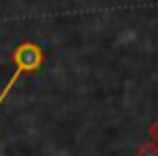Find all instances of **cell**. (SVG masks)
<instances>
[{
    "label": "cell",
    "instance_id": "obj_1",
    "mask_svg": "<svg viewBox=\"0 0 158 156\" xmlns=\"http://www.w3.org/2000/svg\"><path fill=\"white\" fill-rule=\"evenodd\" d=\"M46 61V54L44 50L35 44V41H20L15 46V50L11 52V63H13V76L7 80V85L2 87V91H0V106H2V102L7 100V95L11 93V89L15 87V82L24 76V74H35Z\"/></svg>",
    "mask_w": 158,
    "mask_h": 156
},
{
    "label": "cell",
    "instance_id": "obj_2",
    "mask_svg": "<svg viewBox=\"0 0 158 156\" xmlns=\"http://www.w3.org/2000/svg\"><path fill=\"white\" fill-rule=\"evenodd\" d=\"M132 156H158V143L147 141V143L139 145V147L134 150V154H132Z\"/></svg>",
    "mask_w": 158,
    "mask_h": 156
},
{
    "label": "cell",
    "instance_id": "obj_3",
    "mask_svg": "<svg viewBox=\"0 0 158 156\" xmlns=\"http://www.w3.org/2000/svg\"><path fill=\"white\" fill-rule=\"evenodd\" d=\"M147 134H149V139H152L154 143H158V119H154V121L149 124V128H147Z\"/></svg>",
    "mask_w": 158,
    "mask_h": 156
}]
</instances>
